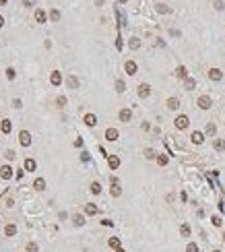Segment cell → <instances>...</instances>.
Listing matches in <instances>:
<instances>
[{
	"mask_svg": "<svg viewBox=\"0 0 225 252\" xmlns=\"http://www.w3.org/2000/svg\"><path fill=\"white\" fill-rule=\"evenodd\" d=\"M188 124H190L188 116H178V118H176V128H178V130H184V128H188Z\"/></svg>",
	"mask_w": 225,
	"mask_h": 252,
	"instance_id": "3957f363",
	"label": "cell"
},
{
	"mask_svg": "<svg viewBox=\"0 0 225 252\" xmlns=\"http://www.w3.org/2000/svg\"><path fill=\"white\" fill-rule=\"evenodd\" d=\"M35 21H37V23H46V12L37 8V11H35Z\"/></svg>",
	"mask_w": 225,
	"mask_h": 252,
	"instance_id": "ffe728a7",
	"label": "cell"
},
{
	"mask_svg": "<svg viewBox=\"0 0 225 252\" xmlns=\"http://www.w3.org/2000/svg\"><path fill=\"white\" fill-rule=\"evenodd\" d=\"M128 46H130L132 50H136V48H141V39H136V37H132L130 41H128Z\"/></svg>",
	"mask_w": 225,
	"mask_h": 252,
	"instance_id": "d4e9b609",
	"label": "cell"
},
{
	"mask_svg": "<svg viewBox=\"0 0 225 252\" xmlns=\"http://www.w3.org/2000/svg\"><path fill=\"white\" fill-rule=\"evenodd\" d=\"M50 83H52V85H56V87H58L60 83H62V75H60L58 70H54V72L50 75Z\"/></svg>",
	"mask_w": 225,
	"mask_h": 252,
	"instance_id": "ba28073f",
	"label": "cell"
},
{
	"mask_svg": "<svg viewBox=\"0 0 225 252\" xmlns=\"http://www.w3.org/2000/svg\"><path fill=\"white\" fill-rule=\"evenodd\" d=\"M85 124H87V126H95V124H97L95 114H85Z\"/></svg>",
	"mask_w": 225,
	"mask_h": 252,
	"instance_id": "2e32d148",
	"label": "cell"
},
{
	"mask_svg": "<svg viewBox=\"0 0 225 252\" xmlns=\"http://www.w3.org/2000/svg\"><path fill=\"white\" fill-rule=\"evenodd\" d=\"M27 252H39V246H37L35 242H29L27 244Z\"/></svg>",
	"mask_w": 225,
	"mask_h": 252,
	"instance_id": "1f68e13d",
	"label": "cell"
},
{
	"mask_svg": "<svg viewBox=\"0 0 225 252\" xmlns=\"http://www.w3.org/2000/svg\"><path fill=\"white\" fill-rule=\"evenodd\" d=\"M4 234H6V236H8V238H12V236H15V234H17V225H6V229H4Z\"/></svg>",
	"mask_w": 225,
	"mask_h": 252,
	"instance_id": "7402d4cb",
	"label": "cell"
},
{
	"mask_svg": "<svg viewBox=\"0 0 225 252\" xmlns=\"http://www.w3.org/2000/svg\"><path fill=\"white\" fill-rule=\"evenodd\" d=\"M35 4V0H23V6H27V8H31Z\"/></svg>",
	"mask_w": 225,
	"mask_h": 252,
	"instance_id": "7bdbcfd3",
	"label": "cell"
},
{
	"mask_svg": "<svg viewBox=\"0 0 225 252\" xmlns=\"http://www.w3.org/2000/svg\"><path fill=\"white\" fill-rule=\"evenodd\" d=\"M211 223H213L215 227H221V223H223V221H221V217H217V215H213V217H211Z\"/></svg>",
	"mask_w": 225,
	"mask_h": 252,
	"instance_id": "d6a6232c",
	"label": "cell"
},
{
	"mask_svg": "<svg viewBox=\"0 0 225 252\" xmlns=\"http://www.w3.org/2000/svg\"><path fill=\"white\" fill-rule=\"evenodd\" d=\"M116 91H118V93H124V91H126V85H124V81H116Z\"/></svg>",
	"mask_w": 225,
	"mask_h": 252,
	"instance_id": "484cf974",
	"label": "cell"
},
{
	"mask_svg": "<svg viewBox=\"0 0 225 252\" xmlns=\"http://www.w3.org/2000/svg\"><path fill=\"white\" fill-rule=\"evenodd\" d=\"M72 221H74V225H79V227H81V225L85 223V217H83V215H74V217H72Z\"/></svg>",
	"mask_w": 225,
	"mask_h": 252,
	"instance_id": "f1b7e54d",
	"label": "cell"
},
{
	"mask_svg": "<svg viewBox=\"0 0 225 252\" xmlns=\"http://www.w3.org/2000/svg\"><path fill=\"white\" fill-rule=\"evenodd\" d=\"M50 19H52V21H58V19H60V11H56V8L50 11Z\"/></svg>",
	"mask_w": 225,
	"mask_h": 252,
	"instance_id": "e575fe53",
	"label": "cell"
},
{
	"mask_svg": "<svg viewBox=\"0 0 225 252\" xmlns=\"http://www.w3.org/2000/svg\"><path fill=\"white\" fill-rule=\"evenodd\" d=\"M213 252H221V250H213Z\"/></svg>",
	"mask_w": 225,
	"mask_h": 252,
	"instance_id": "9f6ffc18",
	"label": "cell"
},
{
	"mask_svg": "<svg viewBox=\"0 0 225 252\" xmlns=\"http://www.w3.org/2000/svg\"><path fill=\"white\" fill-rule=\"evenodd\" d=\"M66 105V97H58V108H64Z\"/></svg>",
	"mask_w": 225,
	"mask_h": 252,
	"instance_id": "ee69618b",
	"label": "cell"
},
{
	"mask_svg": "<svg viewBox=\"0 0 225 252\" xmlns=\"http://www.w3.org/2000/svg\"><path fill=\"white\" fill-rule=\"evenodd\" d=\"M120 167V157L118 155H109V170H118Z\"/></svg>",
	"mask_w": 225,
	"mask_h": 252,
	"instance_id": "4fadbf2b",
	"label": "cell"
},
{
	"mask_svg": "<svg viewBox=\"0 0 225 252\" xmlns=\"http://www.w3.org/2000/svg\"><path fill=\"white\" fill-rule=\"evenodd\" d=\"M186 252H198V246H196L194 242H190L188 246H186Z\"/></svg>",
	"mask_w": 225,
	"mask_h": 252,
	"instance_id": "d590c367",
	"label": "cell"
},
{
	"mask_svg": "<svg viewBox=\"0 0 225 252\" xmlns=\"http://www.w3.org/2000/svg\"><path fill=\"white\" fill-rule=\"evenodd\" d=\"M33 188L41 192V190L46 188V180H44V178H35V182H33Z\"/></svg>",
	"mask_w": 225,
	"mask_h": 252,
	"instance_id": "9a60e30c",
	"label": "cell"
},
{
	"mask_svg": "<svg viewBox=\"0 0 225 252\" xmlns=\"http://www.w3.org/2000/svg\"><path fill=\"white\" fill-rule=\"evenodd\" d=\"M215 8L221 11V8H223V2H221V0H215Z\"/></svg>",
	"mask_w": 225,
	"mask_h": 252,
	"instance_id": "f6af8a7d",
	"label": "cell"
},
{
	"mask_svg": "<svg viewBox=\"0 0 225 252\" xmlns=\"http://www.w3.org/2000/svg\"><path fill=\"white\" fill-rule=\"evenodd\" d=\"M91 192H93V194H99V192H101V184L93 182V184H91Z\"/></svg>",
	"mask_w": 225,
	"mask_h": 252,
	"instance_id": "83f0119b",
	"label": "cell"
},
{
	"mask_svg": "<svg viewBox=\"0 0 225 252\" xmlns=\"http://www.w3.org/2000/svg\"><path fill=\"white\" fill-rule=\"evenodd\" d=\"M149 95H151V87H149L147 83H141V85H139V97L145 99V97H149Z\"/></svg>",
	"mask_w": 225,
	"mask_h": 252,
	"instance_id": "277c9868",
	"label": "cell"
},
{
	"mask_svg": "<svg viewBox=\"0 0 225 252\" xmlns=\"http://www.w3.org/2000/svg\"><path fill=\"white\" fill-rule=\"evenodd\" d=\"M0 128H2V132H4V134H8V132H11V120H2V124H0Z\"/></svg>",
	"mask_w": 225,
	"mask_h": 252,
	"instance_id": "d6986e66",
	"label": "cell"
},
{
	"mask_svg": "<svg viewBox=\"0 0 225 252\" xmlns=\"http://www.w3.org/2000/svg\"><path fill=\"white\" fill-rule=\"evenodd\" d=\"M180 234H182V236H190V225H188V223L180 225Z\"/></svg>",
	"mask_w": 225,
	"mask_h": 252,
	"instance_id": "4dcf8cb0",
	"label": "cell"
},
{
	"mask_svg": "<svg viewBox=\"0 0 225 252\" xmlns=\"http://www.w3.org/2000/svg\"><path fill=\"white\" fill-rule=\"evenodd\" d=\"M0 174H2V178H4V180H8V178H12V170L8 167V165H2V170H0Z\"/></svg>",
	"mask_w": 225,
	"mask_h": 252,
	"instance_id": "e0dca14e",
	"label": "cell"
},
{
	"mask_svg": "<svg viewBox=\"0 0 225 252\" xmlns=\"http://www.w3.org/2000/svg\"><path fill=\"white\" fill-rule=\"evenodd\" d=\"M196 87V81L194 79H186V89H194Z\"/></svg>",
	"mask_w": 225,
	"mask_h": 252,
	"instance_id": "f35d334b",
	"label": "cell"
},
{
	"mask_svg": "<svg viewBox=\"0 0 225 252\" xmlns=\"http://www.w3.org/2000/svg\"><path fill=\"white\" fill-rule=\"evenodd\" d=\"M118 2H120V4H124V2H128V0H118Z\"/></svg>",
	"mask_w": 225,
	"mask_h": 252,
	"instance_id": "f5cc1de1",
	"label": "cell"
},
{
	"mask_svg": "<svg viewBox=\"0 0 225 252\" xmlns=\"http://www.w3.org/2000/svg\"><path fill=\"white\" fill-rule=\"evenodd\" d=\"M4 157H6V159H15V151H6Z\"/></svg>",
	"mask_w": 225,
	"mask_h": 252,
	"instance_id": "bcb514c9",
	"label": "cell"
},
{
	"mask_svg": "<svg viewBox=\"0 0 225 252\" xmlns=\"http://www.w3.org/2000/svg\"><path fill=\"white\" fill-rule=\"evenodd\" d=\"M2 23H4V19H2V15H0V27H2Z\"/></svg>",
	"mask_w": 225,
	"mask_h": 252,
	"instance_id": "816d5d0a",
	"label": "cell"
},
{
	"mask_svg": "<svg viewBox=\"0 0 225 252\" xmlns=\"http://www.w3.org/2000/svg\"><path fill=\"white\" fill-rule=\"evenodd\" d=\"M118 130H116V128H107L106 130V138L107 141H112V143H114V141H118Z\"/></svg>",
	"mask_w": 225,
	"mask_h": 252,
	"instance_id": "52a82bcc",
	"label": "cell"
},
{
	"mask_svg": "<svg viewBox=\"0 0 225 252\" xmlns=\"http://www.w3.org/2000/svg\"><path fill=\"white\" fill-rule=\"evenodd\" d=\"M213 147H215L217 151H223V149H225V141H221V138H217V141L213 143Z\"/></svg>",
	"mask_w": 225,
	"mask_h": 252,
	"instance_id": "cb8c5ba5",
	"label": "cell"
},
{
	"mask_svg": "<svg viewBox=\"0 0 225 252\" xmlns=\"http://www.w3.org/2000/svg\"><path fill=\"white\" fill-rule=\"evenodd\" d=\"M101 223H103V225H107V227H112V225H114V223H112V221H109V219H103V221H101Z\"/></svg>",
	"mask_w": 225,
	"mask_h": 252,
	"instance_id": "c3c4849f",
	"label": "cell"
},
{
	"mask_svg": "<svg viewBox=\"0 0 225 252\" xmlns=\"http://www.w3.org/2000/svg\"><path fill=\"white\" fill-rule=\"evenodd\" d=\"M6 2H8V0H0V6H2V4H6Z\"/></svg>",
	"mask_w": 225,
	"mask_h": 252,
	"instance_id": "f907efd6",
	"label": "cell"
},
{
	"mask_svg": "<svg viewBox=\"0 0 225 252\" xmlns=\"http://www.w3.org/2000/svg\"><path fill=\"white\" fill-rule=\"evenodd\" d=\"M167 155H159V157H157V163H159V165H167Z\"/></svg>",
	"mask_w": 225,
	"mask_h": 252,
	"instance_id": "8d00e7d4",
	"label": "cell"
},
{
	"mask_svg": "<svg viewBox=\"0 0 225 252\" xmlns=\"http://www.w3.org/2000/svg\"><path fill=\"white\" fill-rule=\"evenodd\" d=\"M109 246L118 250V248H120V238H109Z\"/></svg>",
	"mask_w": 225,
	"mask_h": 252,
	"instance_id": "836d02e7",
	"label": "cell"
},
{
	"mask_svg": "<svg viewBox=\"0 0 225 252\" xmlns=\"http://www.w3.org/2000/svg\"><path fill=\"white\" fill-rule=\"evenodd\" d=\"M130 118H132V112L128 110V108L120 110V120H122V122H130Z\"/></svg>",
	"mask_w": 225,
	"mask_h": 252,
	"instance_id": "7c38bea8",
	"label": "cell"
},
{
	"mask_svg": "<svg viewBox=\"0 0 225 252\" xmlns=\"http://www.w3.org/2000/svg\"><path fill=\"white\" fill-rule=\"evenodd\" d=\"M145 157H147V159H155V151L153 149H145Z\"/></svg>",
	"mask_w": 225,
	"mask_h": 252,
	"instance_id": "74e56055",
	"label": "cell"
},
{
	"mask_svg": "<svg viewBox=\"0 0 225 252\" xmlns=\"http://www.w3.org/2000/svg\"><path fill=\"white\" fill-rule=\"evenodd\" d=\"M35 167H37V163H35L33 157H27V159H25V170H27V172H35Z\"/></svg>",
	"mask_w": 225,
	"mask_h": 252,
	"instance_id": "8fae6325",
	"label": "cell"
},
{
	"mask_svg": "<svg viewBox=\"0 0 225 252\" xmlns=\"http://www.w3.org/2000/svg\"><path fill=\"white\" fill-rule=\"evenodd\" d=\"M215 132H217V126H215L213 122H211V124H207V134H209V137H213Z\"/></svg>",
	"mask_w": 225,
	"mask_h": 252,
	"instance_id": "4316f807",
	"label": "cell"
},
{
	"mask_svg": "<svg viewBox=\"0 0 225 252\" xmlns=\"http://www.w3.org/2000/svg\"><path fill=\"white\" fill-rule=\"evenodd\" d=\"M68 87H70V89H77V87H79V81H77V77H68Z\"/></svg>",
	"mask_w": 225,
	"mask_h": 252,
	"instance_id": "f546056e",
	"label": "cell"
},
{
	"mask_svg": "<svg viewBox=\"0 0 225 252\" xmlns=\"http://www.w3.org/2000/svg\"><path fill=\"white\" fill-rule=\"evenodd\" d=\"M176 77H180V79H188V72H186V68H184V66H178V70H176Z\"/></svg>",
	"mask_w": 225,
	"mask_h": 252,
	"instance_id": "603a6c76",
	"label": "cell"
},
{
	"mask_svg": "<svg viewBox=\"0 0 225 252\" xmlns=\"http://www.w3.org/2000/svg\"><path fill=\"white\" fill-rule=\"evenodd\" d=\"M19 141H21V145H23V147H29V145H31V134H29L27 130H21Z\"/></svg>",
	"mask_w": 225,
	"mask_h": 252,
	"instance_id": "5b68a950",
	"label": "cell"
},
{
	"mask_svg": "<svg viewBox=\"0 0 225 252\" xmlns=\"http://www.w3.org/2000/svg\"><path fill=\"white\" fill-rule=\"evenodd\" d=\"M211 105H213V101H211L209 95H201V97H198V108H201V110H209Z\"/></svg>",
	"mask_w": 225,
	"mask_h": 252,
	"instance_id": "6da1fadb",
	"label": "cell"
},
{
	"mask_svg": "<svg viewBox=\"0 0 225 252\" xmlns=\"http://www.w3.org/2000/svg\"><path fill=\"white\" fill-rule=\"evenodd\" d=\"M155 8H157V12H159V15H167V12H169V6H167V4H163V2H161V4H157Z\"/></svg>",
	"mask_w": 225,
	"mask_h": 252,
	"instance_id": "44dd1931",
	"label": "cell"
},
{
	"mask_svg": "<svg viewBox=\"0 0 225 252\" xmlns=\"http://www.w3.org/2000/svg\"><path fill=\"white\" fill-rule=\"evenodd\" d=\"M74 147H83V138H77L74 141Z\"/></svg>",
	"mask_w": 225,
	"mask_h": 252,
	"instance_id": "7dc6e473",
	"label": "cell"
},
{
	"mask_svg": "<svg viewBox=\"0 0 225 252\" xmlns=\"http://www.w3.org/2000/svg\"><path fill=\"white\" fill-rule=\"evenodd\" d=\"M122 194V188H120V184L116 178H112V196H120Z\"/></svg>",
	"mask_w": 225,
	"mask_h": 252,
	"instance_id": "30bf717a",
	"label": "cell"
},
{
	"mask_svg": "<svg viewBox=\"0 0 225 252\" xmlns=\"http://www.w3.org/2000/svg\"><path fill=\"white\" fill-rule=\"evenodd\" d=\"M116 48H118V50H122V37H118V41H116Z\"/></svg>",
	"mask_w": 225,
	"mask_h": 252,
	"instance_id": "681fc988",
	"label": "cell"
},
{
	"mask_svg": "<svg viewBox=\"0 0 225 252\" xmlns=\"http://www.w3.org/2000/svg\"><path fill=\"white\" fill-rule=\"evenodd\" d=\"M21 105H23V101H21V99H12V108H15V110H19Z\"/></svg>",
	"mask_w": 225,
	"mask_h": 252,
	"instance_id": "b9f144b4",
	"label": "cell"
},
{
	"mask_svg": "<svg viewBox=\"0 0 225 252\" xmlns=\"http://www.w3.org/2000/svg\"><path fill=\"white\" fill-rule=\"evenodd\" d=\"M167 108H169V110H178L180 108V99L178 97H169V99H167Z\"/></svg>",
	"mask_w": 225,
	"mask_h": 252,
	"instance_id": "5bb4252c",
	"label": "cell"
},
{
	"mask_svg": "<svg viewBox=\"0 0 225 252\" xmlns=\"http://www.w3.org/2000/svg\"><path fill=\"white\" fill-rule=\"evenodd\" d=\"M190 138H192V143H194V145H201L202 141H204V134H202L201 130H194V132H192V137H190Z\"/></svg>",
	"mask_w": 225,
	"mask_h": 252,
	"instance_id": "9c48e42d",
	"label": "cell"
},
{
	"mask_svg": "<svg viewBox=\"0 0 225 252\" xmlns=\"http://www.w3.org/2000/svg\"><path fill=\"white\" fill-rule=\"evenodd\" d=\"M124 70H126V75L134 77V75H136V70H139V66H136V62H134V60H128V62L124 64Z\"/></svg>",
	"mask_w": 225,
	"mask_h": 252,
	"instance_id": "7a4b0ae2",
	"label": "cell"
},
{
	"mask_svg": "<svg viewBox=\"0 0 225 252\" xmlns=\"http://www.w3.org/2000/svg\"><path fill=\"white\" fill-rule=\"evenodd\" d=\"M6 77H8V79H15V77H17V72H15V68H6Z\"/></svg>",
	"mask_w": 225,
	"mask_h": 252,
	"instance_id": "ab89813d",
	"label": "cell"
},
{
	"mask_svg": "<svg viewBox=\"0 0 225 252\" xmlns=\"http://www.w3.org/2000/svg\"><path fill=\"white\" fill-rule=\"evenodd\" d=\"M209 79L211 81H221L223 79V72H221L219 68H211L209 70Z\"/></svg>",
	"mask_w": 225,
	"mask_h": 252,
	"instance_id": "8992f818",
	"label": "cell"
},
{
	"mask_svg": "<svg viewBox=\"0 0 225 252\" xmlns=\"http://www.w3.org/2000/svg\"><path fill=\"white\" fill-rule=\"evenodd\" d=\"M89 159H91V155H89L87 151H83V153H81V161H85V163H87Z\"/></svg>",
	"mask_w": 225,
	"mask_h": 252,
	"instance_id": "60d3db41",
	"label": "cell"
},
{
	"mask_svg": "<svg viewBox=\"0 0 225 252\" xmlns=\"http://www.w3.org/2000/svg\"><path fill=\"white\" fill-rule=\"evenodd\" d=\"M85 213H87V215H97V207H95L93 203H87V205H85Z\"/></svg>",
	"mask_w": 225,
	"mask_h": 252,
	"instance_id": "ac0fdd59",
	"label": "cell"
},
{
	"mask_svg": "<svg viewBox=\"0 0 225 252\" xmlns=\"http://www.w3.org/2000/svg\"><path fill=\"white\" fill-rule=\"evenodd\" d=\"M223 242H225V234H223Z\"/></svg>",
	"mask_w": 225,
	"mask_h": 252,
	"instance_id": "11a10c76",
	"label": "cell"
},
{
	"mask_svg": "<svg viewBox=\"0 0 225 252\" xmlns=\"http://www.w3.org/2000/svg\"><path fill=\"white\" fill-rule=\"evenodd\" d=\"M116 252H124V250H122V248H118V250H116Z\"/></svg>",
	"mask_w": 225,
	"mask_h": 252,
	"instance_id": "db71d44e",
	"label": "cell"
}]
</instances>
